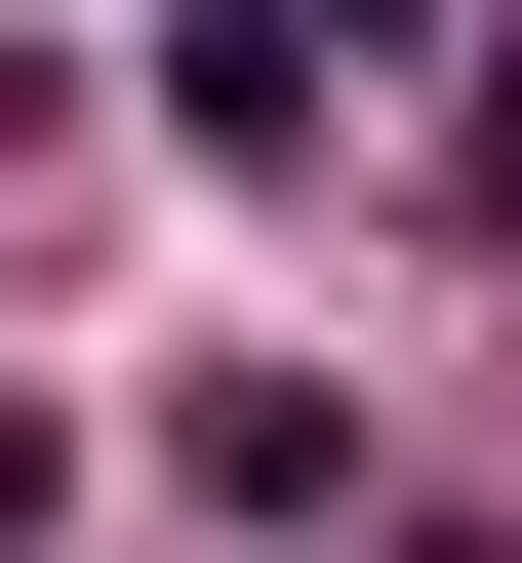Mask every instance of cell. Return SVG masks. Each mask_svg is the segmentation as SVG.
<instances>
[{"mask_svg":"<svg viewBox=\"0 0 522 563\" xmlns=\"http://www.w3.org/2000/svg\"><path fill=\"white\" fill-rule=\"evenodd\" d=\"M442 563H522V523H442Z\"/></svg>","mask_w":522,"mask_h":563,"instance_id":"3","label":"cell"},{"mask_svg":"<svg viewBox=\"0 0 522 563\" xmlns=\"http://www.w3.org/2000/svg\"><path fill=\"white\" fill-rule=\"evenodd\" d=\"M482 201H522V41H482Z\"/></svg>","mask_w":522,"mask_h":563,"instance_id":"2","label":"cell"},{"mask_svg":"<svg viewBox=\"0 0 522 563\" xmlns=\"http://www.w3.org/2000/svg\"><path fill=\"white\" fill-rule=\"evenodd\" d=\"M41 483H81V443H41V402H0V563H41Z\"/></svg>","mask_w":522,"mask_h":563,"instance_id":"1","label":"cell"}]
</instances>
